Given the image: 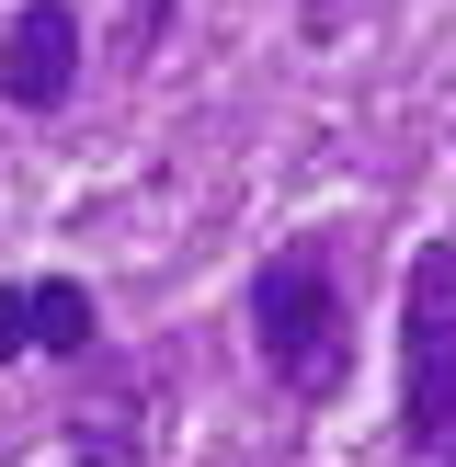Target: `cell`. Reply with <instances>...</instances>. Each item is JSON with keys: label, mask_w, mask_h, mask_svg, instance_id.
Wrapping results in <instances>:
<instances>
[{"label": "cell", "mask_w": 456, "mask_h": 467, "mask_svg": "<svg viewBox=\"0 0 456 467\" xmlns=\"http://www.w3.org/2000/svg\"><path fill=\"white\" fill-rule=\"evenodd\" d=\"M399 456L456 467V240H422L399 274Z\"/></svg>", "instance_id": "2"}, {"label": "cell", "mask_w": 456, "mask_h": 467, "mask_svg": "<svg viewBox=\"0 0 456 467\" xmlns=\"http://www.w3.org/2000/svg\"><path fill=\"white\" fill-rule=\"evenodd\" d=\"M35 354V285H0V365Z\"/></svg>", "instance_id": "6"}, {"label": "cell", "mask_w": 456, "mask_h": 467, "mask_svg": "<svg viewBox=\"0 0 456 467\" xmlns=\"http://www.w3.org/2000/svg\"><path fill=\"white\" fill-rule=\"evenodd\" d=\"M80 91V12L68 0H23L0 35V103L12 114H57Z\"/></svg>", "instance_id": "3"}, {"label": "cell", "mask_w": 456, "mask_h": 467, "mask_svg": "<svg viewBox=\"0 0 456 467\" xmlns=\"http://www.w3.org/2000/svg\"><path fill=\"white\" fill-rule=\"evenodd\" d=\"M91 342H103L91 285H80V274H46V285H35V354H68V365H80Z\"/></svg>", "instance_id": "5"}, {"label": "cell", "mask_w": 456, "mask_h": 467, "mask_svg": "<svg viewBox=\"0 0 456 467\" xmlns=\"http://www.w3.org/2000/svg\"><path fill=\"white\" fill-rule=\"evenodd\" d=\"M296 12H308V35H331V23H342V0H296Z\"/></svg>", "instance_id": "7"}, {"label": "cell", "mask_w": 456, "mask_h": 467, "mask_svg": "<svg viewBox=\"0 0 456 467\" xmlns=\"http://www.w3.org/2000/svg\"><path fill=\"white\" fill-rule=\"evenodd\" d=\"M91 388H80V400H68V456H80V467H137V456H149V377H137V365H114L103 354V342H91Z\"/></svg>", "instance_id": "4"}, {"label": "cell", "mask_w": 456, "mask_h": 467, "mask_svg": "<svg viewBox=\"0 0 456 467\" xmlns=\"http://www.w3.org/2000/svg\"><path fill=\"white\" fill-rule=\"evenodd\" d=\"M251 354L285 400H342L354 377V308H342V263L331 240H285L263 274H251Z\"/></svg>", "instance_id": "1"}]
</instances>
